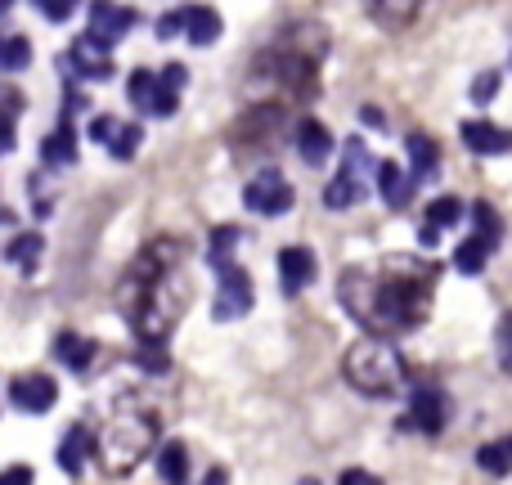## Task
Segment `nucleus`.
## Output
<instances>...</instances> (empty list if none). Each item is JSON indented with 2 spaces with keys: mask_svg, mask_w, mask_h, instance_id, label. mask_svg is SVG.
<instances>
[{
  "mask_svg": "<svg viewBox=\"0 0 512 485\" xmlns=\"http://www.w3.org/2000/svg\"><path fill=\"white\" fill-rule=\"evenodd\" d=\"M423 5H427V0H364L369 18L378 27H387V32H396V27H409Z\"/></svg>",
  "mask_w": 512,
  "mask_h": 485,
  "instance_id": "23",
  "label": "nucleus"
},
{
  "mask_svg": "<svg viewBox=\"0 0 512 485\" xmlns=\"http://www.w3.org/2000/svg\"><path fill=\"white\" fill-rule=\"evenodd\" d=\"M499 243H504V221H499V212L486 203V198H477V203H472V234L459 243L454 265H459L463 274H481Z\"/></svg>",
  "mask_w": 512,
  "mask_h": 485,
  "instance_id": "9",
  "label": "nucleus"
},
{
  "mask_svg": "<svg viewBox=\"0 0 512 485\" xmlns=\"http://www.w3.org/2000/svg\"><path fill=\"white\" fill-rule=\"evenodd\" d=\"M405 153H409V171H414L418 185H423L427 176H436V162H441V149H436L432 135H409V140H405Z\"/></svg>",
  "mask_w": 512,
  "mask_h": 485,
  "instance_id": "26",
  "label": "nucleus"
},
{
  "mask_svg": "<svg viewBox=\"0 0 512 485\" xmlns=\"http://www.w3.org/2000/svg\"><path fill=\"white\" fill-rule=\"evenodd\" d=\"M27 59H32V45H27V36H9V41L0 45V68H5V72H23Z\"/></svg>",
  "mask_w": 512,
  "mask_h": 485,
  "instance_id": "32",
  "label": "nucleus"
},
{
  "mask_svg": "<svg viewBox=\"0 0 512 485\" xmlns=\"http://www.w3.org/2000/svg\"><path fill=\"white\" fill-rule=\"evenodd\" d=\"M342 373L360 396H373V400H391L405 391V360L391 346V337H378V333H369L364 342H355L346 351Z\"/></svg>",
  "mask_w": 512,
  "mask_h": 485,
  "instance_id": "5",
  "label": "nucleus"
},
{
  "mask_svg": "<svg viewBox=\"0 0 512 485\" xmlns=\"http://www.w3.org/2000/svg\"><path fill=\"white\" fill-rule=\"evenodd\" d=\"M414 189H418L414 171L396 167V162H378V194L387 207H405L414 198Z\"/></svg>",
  "mask_w": 512,
  "mask_h": 485,
  "instance_id": "22",
  "label": "nucleus"
},
{
  "mask_svg": "<svg viewBox=\"0 0 512 485\" xmlns=\"http://www.w3.org/2000/svg\"><path fill=\"white\" fill-rule=\"evenodd\" d=\"M369 176H378V162H373L369 144H364L360 135H351V140L342 144V167H337V176L324 185V207L346 212V207L364 203V194H369Z\"/></svg>",
  "mask_w": 512,
  "mask_h": 485,
  "instance_id": "7",
  "label": "nucleus"
},
{
  "mask_svg": "<svg viewBox=\"0 0 512 485\" xmlns=\"http://www.w3.org/2000/svg\"><path fill=\"white\" fill-rule=\"evenodd\" d=\"M499 81H504L499 72H481V77L472 81V99H477V104H490V99L499 95Z\"/></svg>",
  "mask_w": 512,
  "mask_h": 485,
  "instance_id": "35",
  "label": "nucleus"
},
{
  "mask_svg": "<svg viewBox=\"0 0 512 485\" xmlns=\"http://www.w3.org/2000/svg\"><path fill=\"white\" fill-rule=\"evenodd\" d=\"M477 463H481V472H490V477H508V472H512V436L481 445V450H477Z\"/></svg>",
  "mask_w": 512,
  "mask_h": 485,
  "instance_id": "29",
  "label": "nucleus"
},
{
  "mask_svg": "<svg viewBox=\"0 0 512 485\" xmlns=\"http://www.w3.org/2000/svg\"><path fill=\"white\" fill-rule=\"evenodd\" d=\"M32 5L41 9V14L50 18V23H68V18H72V9H77L81 0H32Z\"/></svg>",
  "mask_w": 512,
  "mask_h": 485,
  "instance_id": "34",
  "label": "nucleus"
},
{
  "mask_svg": "<svg viewBox=\"0 0 512 485\" xmlns=\"http://www.w3.org/2000/svg\"><path fill=\"white\" fill-rule=\"evenodd\" d=\"M216 270V306H212V319H221V324H230V319H243L252 310L256 301V288L248 279V270H243L234 256H225V261H212Z\"/></svg>",
  "mask_w": 512,
  "mask_h": 485,
  "instance_id": "10",
  "label": "nucleus"
},
{
  "mask_svg": "<svg viewBox=\"0 0 512 485\" xmlns=\"http://www.w3.org/2000/svg\"><path fill=\"white\" fill-rule=\"evenodd\" d=\"M297 153H301V162L306 167H324L328 162V153H333V135H328V126L324 122H315V117H306V122L297 126Z\"/></svg>",
  "mask_w": 512,
  "mask_h": 485,
  "instance_id": "20",
  "label": "nucleus"
},
{
  "mask_svg": "<svg viewBox=\"0 0 512 485\" xmlns=\"http://www.w3.org/2000/svg\"><path fill=\"white\" fill-rule=\"evenodd\" d=\"M158 432H162L158 405L144 391H122L95 436V459L104 468V477H131L144 454L158 445Z\"/></svg>",
  "mask_w": 512,
  "mask_h": 485,
  "instance_id": "3",
  "label": "nucleus"
},
{
  "mask_svg": "<svg viewBox=\"0 0 512 485\" xmlns=\"http://www.w3.org/2000/svg\"><path fill=\"white\" fill-rule=\"evenodd\" d=\"M342 481L355 485V481H378V477H373V472H364V468H351V472H342Z\"/></svg>",
  "mask_w": 512,
  "mask_h": 485,
  "instance_id": "37",
  "label": "nucleus"
},
{
  "mask_svg": "<svg viewBox=\"0 0 512 485\" xmlns=\"http://www.w3.org/2000/svg\"><path fill=\"white\" fill-rule=\"evenodd\" d=\"M9 477H14V481H32L36 472H32V468H9Z\"/></svg>",
  "mask_w": 512,
  "mask_h": 485,
  "instance_id": "38",
  "label": "nucleus"
},
{
  "mask_svg": "<svg viewBox=\"0 0 512 485\" xmlns=\"http://www.w3.org/2000/svg\"><path fill=\"white\" fill-rule=\"evenodd\" d=\"M140 23L131 5H117V0H90V36H99L104 45H117L122 36H131V27Z\"/></svg>",
  "mask_w": 512,
  "mask_h": 485,
  "instance_id": "15",
  "label": "nucleus"
},
{
  "mask_svg": "<svg viewBox=\"0 0 512 485\" xmlns=\"http://www.w3.org/2000/svg\"><path fill=\"white\" fill-rule=\"evenodd\" d=\"M441 283V265L427 256L391 252L369 265H346L337 279V297H342L346 315L378 337L414 333L427 315H432V297Z\"/></svg>",
  "mask_w": 512,
  "mask_h": 485,
  "instance_id": "1",
  "label": "nucleus"
},
{
  "mask_svg": "<svg viewBox=\"0 0 512 485\" xmlns=\"http://www.w3.org/2000/svg\"><path fill=\"white\" fill-rule=\"evenodd\" d=\"M283 126H288V108L279 99H261V104H252L230 126V149L239 158H265V153H274L283 144V135H279Z\"/></svg>",
  "mask_w": 512,
  "mask_h": 485,
  "instance_id": "6",
  "label": "nucleus"
},
{
  "mask_svg": "<svg viewBox=\"0 0 512 485\" xmlns=\"http://www.w3.org/2000/svg\"><path fill=\"white\" fill-rule=\"evenodd\" d=\"M185 239H153L135 256V265L126 270L117 301H122L126 324L140 333V342H167L171 328L185 319L189 301H194V279L185 274Z\"/></svg>",
  "mask_w": 512,
  "mask_h": 485,
  "instance_id": "2",
  "label": "nucleus"
},
{
  "mask_svg": "<svg viewBox=\"0 0 512 485\" xmlns=\"http://www.w3.org/2000/svg\"><path fill=\"white\" fill-rule=\"evenodd\" d=\"M158 477L162 481H185L189 477V450L180 441H167L158 450Z\"/></svg>",
  "mask_w": 512,
  "mask_h": 485,
  "instance_id": "30",
  "label": "nucleus"
},
{
  "mask_svg": "<svg viewBox=\"0 0 512 485\" xmlns=\"http://www.w3.org/2000/svg\"><path fill=\"white\" fill-rule=\"evenodd\" d=\"M459 135H463V144H468L472 153H481V158H495V153H508L512 149V131H508V126H495V122H486V117H477V122H463Z\"/></svg>",
  "mask_w": 512,
  "mask_h": 485,
  "instance_id": "19",
  "label": "nucleus"
},
{
  "mask_svg": "<svg viewBox=\"0 0 512 485\" xmlns=\"http://www.w3.org/2000/svg\"><path fill=\"white\" fill-rule=\"evenodd\" d=\"M292 203H297V189L288 185V176L279 167H261L243 185V207L256 216H283V212H292Z\"/></svg>",
  "mask_w": 512,
  "mask_h": 485,
  "instance_id": "11",
  "label": "nucleus"
},
{
  "mask_svg": "<svg viewBox=\"0 0 512 485\" xmlns=\"http://www.w3.org/2000/svg\"><path fill=\"white\" fill-rule=\"evenodd\" d=\"M310 283H315V252H310V247H283L279 252V288L288 292V297H297V292H306Z\"/></svg>",
  "mask_w": 512,
  "mask_h": 485,
  "instance_id": "17",
  "label": "nucleus"
},
{
  "mask_svg": "<svg viewBox=\"0 0 512 485\" xmlns=\"http://www.w3.org/2000/svg\"><path fill=\"white\" fill-rule=\"evenodd\" d=\"M41 252H45V239L41 234H14L5 247V261L9 265H18L23 274H36V261H41Z\"/></svg>",
  "mask_w": 512,
  "mask_h": 485,
  "instance_id": "28",
  "label": "nucleus"
},
{
  "mask_svg": "<svg viewBox=\"0 0 512 485\" xmlns=\"http://www.w3.org/2000/svg\"><path fill=\"white\" fill-rule=\"evenodd\" d=\"M463 221V203L459 198H432V203H427V216H423V225H418V243L423 247H436L441 243V234L445 230H454V225Z\"/></svg>",
  "mask_w": 512,
  "mask_h": 485,
  "instance_id": "18",
  "label": "nucleus"
},
{
  "mask_svg": "<svg viewBox=\"0 0 512 485\" xmlns=\"http://www.w3.org/2000/svg\"><path fill=\"white\" fill-rule=\"evenodd\" d=\"M135 364H140L144 373H153V378H162V373L171 369V355H167V346H162V342H140Z\"/></svg>",
  "mask_w": 512,
  "mask_h": 485,
  "instance_id": "31",
  "label": "nucleus"
},
{
  "mask_svg": "<svg viewBox=\"0 0 512 485\" xmlns=\"http://www.w3.org/2000/svg\"><path fill=\"white\" fill-rule=\"evenodd\" d=\"M63 72L81 81H108L113 77V45H104L99 36H77V41L63 50Z\"/></svg>",
  "mask_w": 512,
  "mask_h": 485,
  "instance_id": "13",
  "label": "nucleus"
},
{
  "mask_svg": "<svg viewBox=\"0 0 512 485\" xmlns=\"http://www.w3.org/2000/svg\"><path fill=\"white\" fill-rule=\"evenodd\" d=\"M450 414H454L450 396H445L441 387H432V382H423V387H414V396H409V409H405V418H400V432L441 436L445 423H450Z\"/></svg>",
  "mask_w": 512,
  "mask_h": 485,
  "instance_id": "12",
  "label": "nucleus"
},
{
  "mask_svg": "<svg viewBox=\"0 0 512 485\" xmlns=\"http://www.w3.org/2000/svg\"><path fill=\"white\" fill-rule=\"evenodd\" d=\"M77 153H81V149H77V135H72L68 122H63L54 135H45V140H41V162H45L50 171L77 167Z\"/></svg>",
  "mask_w": 512,
  "mask_h": 485,
  "instance_id": "24",
  "label": "nucleus"
},
{
  "mask_svg": "<svg viewBox=\"0 0 512 485\" xmlns=\"http://www.w3.org/2000/svg\"><path fill=\"white\" fill-rule=\"evenodd\" d=\"M185 36L194 45H212L221 36V14L207 5H185Z\"/></svg>",
  "mask_w": 512,
  "mask_h": 485,
  "instance_id": "27",
  "label": "nucleus"
},
{
  "mask_svg": "<svg viewBox=\"0 0 512 485\" xmlns=\"http://www.w3.org/2000/svg\"><path fill=\"white\" fill-rule=\"evenodd\" d=\"M54 355H59V364H68L72 373H86L90 364H95L99 346L90 342V337H81V333H59L54 337Z\"/></svg>",
  "mask_w": 512,
  "mask_h": 485,
  "instance_id": "25",
  "label": "nucleus"
},
{
  "mask_svg": "<svg viewBox=\"0 0 512 485\" xmlns=\"http://www.w3.org/2000/svg\"><path fill=\"white\" fill-rule=\"evenodd\" d=\"M54 400H59V382L50 373H18L9 382V405L18 414H45V409H54Z\"/></svg>",
  "mask_w": 512,
  "mask_h": 485,
  "instance_id": "14",
  "label": "nucleus"
},
{
  "mask_svg": "<svg viewBox=\"0 0 512 485\" xmlns=\"http://www.w3.org/2000/svg\"><path fill=\"white\" fill-rule=\"evenodd\" d=\"M324 50H328L324 32L292 27V32H283L279 41L256 54V81H265L283 99L310 104L319 95V59H324Z\"/></svg>",
  "mask_w": 512,
  "mask_h": 485,
  "instance_id": "4",
  "label": "nucleus"
},
{
  "mask_svg": "<svg viewBox=\"0 0 512 485\" xmlns=\"http://www.w3.org/2000/svg\"><path fill=\"white\" fill-rule=\"evenodd\" d=\"M153 32H158L162 41H171L176 32H185V9H167V14L158 18V27H153Z\"/></svg>",
  "mask_w": 512,
  "mask_h": 485,
  "instance_id": "36",
  "label": "nucleus"
},
{
  "mask_svg": "<svg viewBox=\"0 0 512 485\" xmlns=\"http://www.w3.org/2000/svg\"><path fill=\"white\" fill-rule=\"evenodd\" d=\"M95 454V432H90L86 423H77L68 436L59 441V468L68 472V477H81L86 472V459Z\"/></svg>",
  "mask_w": 512,
  "mask_h": 485,
  "instance_id": "21",
  "label": "nucleus"
},
{
  "mask_svg": "<svg viewBox=\"0 0 512 485\" xmlns=\"http://www.w3.org/2000/svg\"><path fill=\"white\" fill-rule=\"evenodd\" d=\"M90 140L104 144L117 162H131L135 149H140V140H144V131L131 122H117V117H95V122H90Z\"/></svg>",
  "mask_w": 512,
  "mask_h": 485,
  "instance_id": "16",
  "label": "nucleus"
},
{
  "mask_svg": "<svg viewBox=\"0 0 512 485\" xmlns=\"http://www.w3.org/2000/svg\"><path fill=\"white\" fill-rule=\"evenodd\" d=\"M499 369L512 378V310H504V319H499Z\"/></svg>",
  "mask_w": 512,
  "mask_h": 485,
  "instance_id": "33",
  "label": "nucleus"
},
{
  "mask_svg": "<svg viewBox=\"0 0 512 485\" xmlns=\"http://www.w3.org/2000/svg\"><path fill=\"white\" fill-rule=\"evenodd\" d=\"M185 81H189L185 63H167L162 72L135 68L131 81H126V95H131V104L140 108L144 117H171L180 108V90H185Z\"/></svg>",
  "mask_w": 512,
  "mask_h": 485,
  "instance_id": "8",
  "label": "nucleus"
}]
</instances>
